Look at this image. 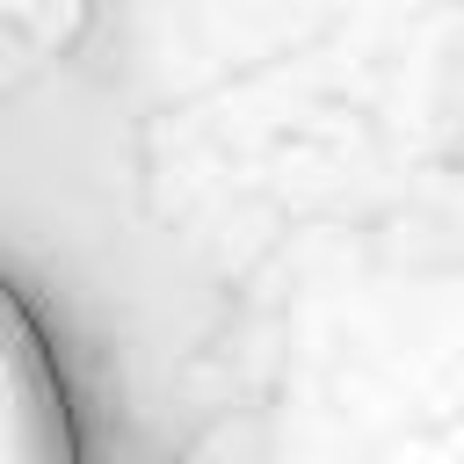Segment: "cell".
Segmentation results:
<instances>
[{"label": "cell", "instance_id": "obj_1", "mask_svg": "<svg viewBox=\"0 0 464 464\" xmlns=\"http://www.w3.org/2000/svg\"><path fill=\"white\" fill-rule=\"evenodd\" d=\"M0 464H102L80 370L14 276H0Z\"/></svg>", "mask_w": 464, "mask_h": 464}]
</instances>
